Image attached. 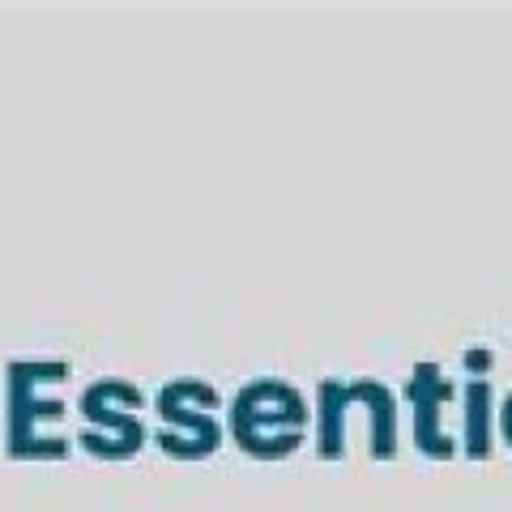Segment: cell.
<instances>
[{"label": "cell", "mask_w": 512, "mask_h": 512, "mask_svg": "<svg viewBox=\"0 0 512 512\" xmlns=\"http://www.w3.org/2000/svg\"><path fill=\"white\" fill-rule=\"evenodd\" d=\"M73 376L69 359H9L5 363V457L9 461H64L73 444L64 436H43V423H60L69 406L43 397V384Z\"/></svg>", "instance_id": "cell-1"}, {"label": "cell", "mask_w": 512, "mask_h": 512, "mask_svg": "<svg viewBox=\"0 0 512 512\" xmlns=\"http://www.w3.org/2000/svg\"><path fill=\"white\" fill-rule=\"evenodd\" d=\"M308 419H312L308 397L295 384L265 376V380L244 384L231 397L227 431L248 457L278 461V457H291L308 440Z\"/></svg>", "instance_id": "cell-2"}, {"label": "cell", "mask_w": 512, "mask_h": 512, "mask_svg": "<svg viewBox=\"0 0 512 512\" xmlns=\"http://www.w3.org/2000/svg\"><path fill=\"white\" fill-rule=\"evenodd\" d=\"M141 406H146V393H141L133 380L103 376V380L86 384L82 397H77V410H82L86 427L77 431L73 444L86 448V453L99 461L137 457L141 448L150 444V431L141 423Z\"/></svg>", "instance_id": "cell-3"}, {"label": "cell", "mask_w": 512, "mask_h": 512, "mask_svg": "<svg viewBox=\"0 0 512 512\" xmlns=\"http://www.w3.org/2000/svg\"><path fill=\"white\" fill-rule=\"evenodd\" d=\"M222 406V397L210 380L201 376H175L154 393V414L163 419V427L154 431V444L163 448L171 461H201L214 457L222 444V423L214 419V410Z\"/></svg>", "instance_id": "cell-4"}, {"label": "cell", "mask_w": 512, "mask_h": 512, "mask_svg": "<svg viewBox=\"0 0 512 512\" xmlns=\"http://www.w3.org/2000/svg\"><path fill=\"white\" fill-rule=\"evenodd\" d=\"M406 406H410V440L414 448H419L423 457H436V461H448V457H457V444L453 436L444 431V406L453 402V380L444 376V367L440 363H414V372L406 380Z\"/></svg>", "instance_id": "cell-5"}, {"label": "cell", "mask_w": 512, "mask_h": 512, "mask_svg": "<svg viewBox=\"0 0 512 512\" xmlns=\"http://www.w3.org/2000/svg\"><path fill=\"white\" fill-rule=\"evenodd\" d=\"M363 406H367V423H372L367 453H372V461H393L397 457V397H393V389L380 384L376 376H363Z\"/></svg>", "instance_id": "cell-6"}, {"label": "cell", "mask_w": 512, "mask_h": 512, "mask_svg": "<svg viewBox=\"0 0 512 512\" xmlns=\"http://www.w3.org/2000/svg\"><path fill=\"white\" fill-rule=\"evenodd\" d=\"M461 402H466V431H461V453L474 461L491 457V410H495V393L487 376H470L466 389H461Z\"/></svg>", "instance_id": "cell-7"}, {"label": "cell", "mask_w": 512, "mask_h": 512, "mask_svg": "<svg viewBox=\"0 0 512 512\" xmlns=\"http://www.w3.org/2000/svg\"><path fill=\"white\" fill-rule=\"evenodd\" d=\"M500 436H504L508 448H512V393L504 397V406H500Z\"/></svg>", "instance_id": "cell-8"}]
</instances>
